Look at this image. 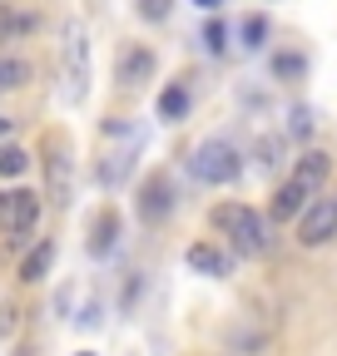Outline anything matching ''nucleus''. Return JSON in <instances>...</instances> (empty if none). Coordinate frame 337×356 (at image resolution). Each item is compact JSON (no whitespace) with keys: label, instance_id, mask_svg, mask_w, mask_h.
<instances>
[{"label":"nucleus","instance_id":"9b49d317","mask_svg":"<svg viewBox=\"0 0 337 356\" xmlns=\"http://www.w3.org/2000/svg\"><path fill=\"white\" fill-rule=\"evenodd\" d=\"M184 114H189V89H184V84H168L164 95H159V119L174 124V119H184Z\"/></svg>","mask_w":337,"mask_h":356},{"label":"nucleus","instance_id":"423d86ee","mask_svg":"<svg viewBox=\"0 0 337 356\" xmlns=\"http://www.w3.org/2000/svg\"><path fill=\"white\" fill-rule=\"evenodd\" d=\"M65 74H70V95H79L84 74H90V40H84V25L79 20L65 25Z\"/></svg>","mask_w":337,"mask_h":356},{"label":"nucleus","instance_id":"39448f33","mask_svg":"<svg viewBox=\"0 0 337 356\" xmlns=\"http://www.w3.org/2000/svg\"><path fill=\"white\" fill-rule=\"evenodd\" d=\"M40 218V198L30 188H10L0 193V228H6V243H20Z\"/></svg>","mask_w":337,"mask_h":356},{"label":"nucleus","instance_id":"f257e3e1","mask_svg":"<svg viewBox=\"0 0 337 356\" xmlns=\"http://www.w3.org/2000/svg\"><path fill=\"white\" fill-rule=\"evenodd\" d=\"M327 173H332V159L322 154V149H308L298 163H292V173L283 178V188L273 193V218L278 222H288V218H298L318 193H322V184H327Z\"/></svg>","mask_w":337,"mask_h":356},{"label":"nucleus","instance_id":"4be33fe9","mask_svg":"<svg viewBox=\"0 0 337 356\" xmlns=\"http://www.w3.org/2000/svg\"><path fill=\"white\" fill-rule=\"evenodd\" d=\"M194 6H198V10H219V6H224V0H194Z\"/></svg>","mask_w":337,"mask_h":356},{"label":"nucleus","instance_id":"6ab92c4d","mask_svg":"<svg viewBox=\"0 0 337 356\" xmlns=\"http://www.w3.org/2000/svg\"><path fill=\"white\" fill-rule=\"evenodd\" d=\"M273 70H278V74H303V55H278Z\"/></svg>","mask_w":337,"mask_h":356},{"label":"nucleus","instance_id":"5701e85b","mask_svg":"<svg viewBox=\"0 0 337 356\" xmlns=\"http://www.w3.org/2000/svg\"><path fill=\"white\" fill-rule=\"evenodd\" d=\"M6 134H10V119H0V139H6Z\"/></svg>","mask_w":337,"mask_h":356},{"label":"nucleus","instance_id":"b1692460","mask_svg":"<svg viewBox=\"0 0 337 356\" xmlns=\"http://www.w3.org/2000/svg\"><path fill=\"white\" fill-rule=\"evenodd\" d=\"M79 356H95V351H79Z\"/></svg>","mask_w":337,"mask_h":356},{"label":"nucleus","instance_id":"9d476101","mask_svg":"<svg viewBox=\"0 0 337 356\" xmlns=\"http://www.w3.org/2000/svg\"><path fill=\"white\" fill-rule=\"evenodd\" d=\"M50 262H55V243L45 238V243H35V248H30V257L20 262V282H40V277L50 273Z\"/></svg>","mask_w":337,"mask_h":356},{"label":"nucleus","instance_id":"ddd939ff","mask_svg":"<svg viewBox=\"0 0 337 356\" xmlns=\"http://www.w3.org/2000/svg\"><path fill=\"white\" fill-rule=\"evenodd\" d=\"M30 168V154L15 149V144H0V178H20Z\"/></svg>","mask_w":337,"mask_h":356},{"label":"nucleus","instance_id":"2eb2a0df","mask_svg":"<svg viewBox=\"0 0 337 356\" xmlns=\"http://www.w3.org/2000/svg\"><path fill=\"white\" fill-rule=\"evenodd\" d=\"M238 40H243V50H263V40H268V20L263 15H248L238 25Z\"/></svg>","mask_w":337,"mask_h":356},{"label":"nucleus","instance_id":"412c9836","mask_svg":"<svg viewBox=\"0 0 337 356\" xmlns=\"http://www.w3.org/2000/svg\"><path fill=\"white\" fill-rule=\"evenodd\" d=\"M0 332H15V307H6V312H0Z\"/></svg>","mask_w":337,"mask_h":356},{"label":"nucleus","instance_id":"7ed1b4c3","mask_svg":"<svg viewBox=\"0 0 337 356\" xmlns=\"http://www.w3.org/2000/svg\"><path fill=\"white\" fill-rule=\"evenodd\" d=\"M189 168H194L198 184H233V178L243 173V154H238L228 139H203V144L194 149Z\"/></svg>","mask_w":337,"mask_h":356},{"label":"nucleus","instance_id":"aec40b11","mask_svg":"<svg viewBox=\"0 0 337 356\" xmlns=\"http://www.w3.org/2000/svg\"><path fill=\"white\" fill-rule=\"evenodd\" d=\"M139 15H144V20H164V15H168V0H144Z\"/></svg>","mask_w":337,"mask_h":356},{"label":"nucleus","instance_id":"dca6fc26","mask_svg":"<svg viewBox=\"0 0 337 356\" xmlns=\"http://www.w3.org/2000/svg\"><path fill=\"white\" fill-rule=\"evenodd\" d=\"M25 79H30V65L25 60H15V55L0 60V89H20Z\"/></svg>","mask_w":337,"mask_h":356},{"label":"nucleus","instance_id":"a211bd4d","mask_svg":"<svg viewBox=\"0 0 337 356\" xmlns=\"http://www.w3.org/2000/svg\"><path fill=\"white\" fill-rule=\"evenodd\" d=\"M288 129L298 134V139H303V134H313V114H308V109L298 104V109H292V124H288Z\"/></svg>","mask_w":337,"mask_h":356},{"label":"nucleus","instance_id":"6e6552de","mask_svg":"<svg viewBox=\"0 0 337 356\" xmlns=\"http://www.w3.org/2000/svg\"><path fill=\"white\" fill-rule=\"evenodd\" d=\"M184 262L194 267V273H203V277H228V273H233V257L219 252L214 243H194V248L184 252Z\"/></svg>","mask_w":337,"mask_h":356},{"label":"nucleus","instance_id":"0eeeda50","mask_svg":"<svg viewBox=\"0 0 337 356\" xmlns=\"http://www.w3.org/2000/svg\"><path fill=\"white\" fill-rule=\"evenodd\" d=\"M168 213H174V184H168L164 173H149L144 188H139V218L144 222H164Z\"/></svg>","mask_w":337,"mask_h":356},{"label":"nucleus","instance_id":"f3484780","mask_svg":"<svg viewBox=\"0 0 337 356\" xmlns=\"http://www.w3.org/2000/svg\"><path fill=\"white\" fill-rule=\"evenodd\" d=\"M203 44H208V55H224V50H228V30H224L219 20H208V25H203Z\"/></svg>","mask_w":337,"mask_h":356},{"label":"nucleus","instance_id":"f03ea898","mask_svg":"<svg viewBox=\"0 0 337 356\" xmlns=\"http://www.w3.org/2000/svg\"><path fill=\"white\" fill-rule=\"evenodd\" d=\"M208 222H214V228L233 243L238 257H263V252L273 248L263 213H258V208H248V203H219L214 213H208Z\"/></svg>","mask_w":337,"mask_h":356},{"label":"nucleus","instance_id":"f8f14e48","mask_svg":"<svg viewBox=\"0 0 337 356\" xmlns=\"http://www.w3.org/2000/svg\"><path fill=\"white\" fill-rule=\"evenodd\" d=\"M114 233H119V218H114V213H100V218H95V233H90V252L104 257V252L114 248Z\"/></svg>","mask_w":337,"mask_h":356},{"label":"nucleus","instance_id":"20e7f679","mask_svg":"<svg viewBox=\"0 0 337 356\" xmlns=\"http://www.w3.org/2000/svg\"><path fill=\"white\" fill-rule=\"evenodd\" d=\"M332 238H337V198L318 193V198L298 213V243H303V248H322V243H332Z\"/></svg>","mask_w":337,"mask_h":356},{"label":"nucleus","instance_id":"1a4fd4ad","mask_svg":"<svg viewBox=\"0 0 337 356\" xmlns=\"http://www.w3.org/2000/svg\"><path fill=\"white\" fill-rule=\"evenodd\" d=\"M149 74H154V55L149 50H139V44H134V50H119V79L144 84Z\"/></svg>","mask_w":337,"mask_h":356},{"label":"nucleus","instance_id":"4468645a","mask_svg":"<svg viewBox=\"0 0 337 356\" xmlns=\"http://www.w3.org/2000/svg\"><path fill=\"white\" fill-rule=\"evenodd\" d=\"M40 20L35 15H20V10H0V40H15V35H30Z\"/></svg>","mask_w":337,"mask_h":356}]
</instances>
